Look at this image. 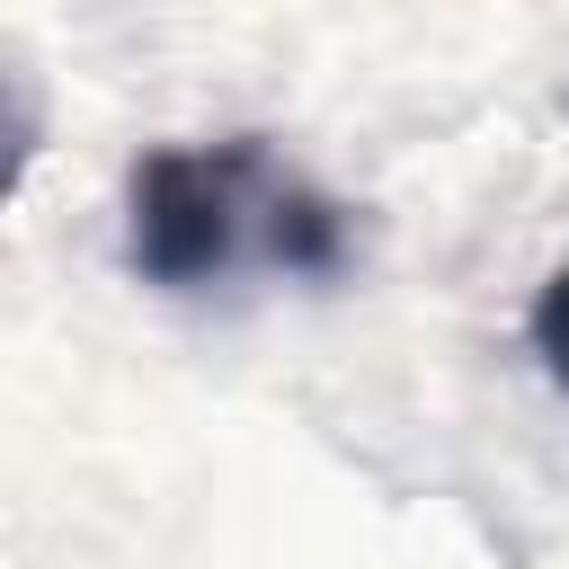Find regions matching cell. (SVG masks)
Returning a JSON list of instances; mask_svg holds the SVG:
<instances>
[{
	"instance_id": "obj_1",
	"label": "cell",
	"mask_w": 569,
	"mask_h": 569,
	"mask_svg": "<svg viewBox=\"0 0 569 569\" xmlns=\"http://www.w3.org/2000/svg\"><path fill=\"white\" fill-rule=\"evenodd\" d=\"M124 267L160 293H204L231 276H293L338 284L356 267V222L338 196L293 178L258 133L231 142H169L133 160L124 187Z\"/></svg>"
},
{
	"instance_id": "obj_2",
	"label": "cell",
	"mask_w": 569,
	"mask_h": 569,
	"mask_svg": "<svg viewBox=\"0 0 569 569\" xmlns=\"http://www.w3.org/2000/svg\"><path fill=\"white\" fill-rule=\"evenodd\" d=\"M533 356H542V373L569 391V258H560L551 284L533 293Z\"/></svg>"
}]
</instances>
